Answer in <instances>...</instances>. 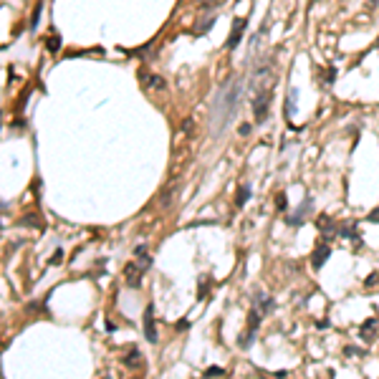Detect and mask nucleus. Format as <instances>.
I'll use <instances>...</instances> for the list:
<instances>
[{
	"instance_id": "obj_1",
	"label": "nucleus",
	"mask_w": 379,
	"mask_h": 379,
	"mask_svg": "<svg viewBox=\"0 0 379 379\" xmlns=\"http://www.w3.org/2000/svg\"><path fill=\"white\" fill-rule=\"evenodd\" d=\"M240 96H243V79H238V76H233V79L217 91V96L212 101V117H210V124H212L215 134H222V129L230 124V119L235 117V109L240 104Z\"/></svg>"
},
{
	"instance_id": "obj_2",
	"label": "nucleus",
	"mask_w": 379,
	"mask_h": 379,
	"mask_svg": "<svg viewBox=\"0 0 379 379\" xmlns=\"http://www.w3.org/2000/svg\"><path fill=\"white\" fill-rule=\"evenodd\" d=\"M271 99H273V89L271 86H260L255 99H253V117L258 124H263L268 119V111H271Z\"/></svg>"
},
{
	"instance_id": "obj_3",
	"label": "nucleus",
	"mask_w": 379,
	"mask_h": 379,
	"mask_svg": "<svg viewBox=\"0 0 379 379\" xmlns=\"http://www.w3.org/2000/svg\"><path fill=\"white\" fill-rule=\"evenodd\" d=\"M314 210V197L311 195H306V197H303V202L296 207V212H286V225L288 227H301L303 222H306V217H309V212Z\"/></svg>"
},
{
	"instance_id": "obj_4",
	"label": "nucleus",
	"mask_w": 379,
	"mask_h": 379,
	"mask_svg": "<svg viewBox=\"0 0 379 379\" xmlns=\"http://www.w3.org/2000/svg\"><path fill=\"white\" fill-rule=\"evenodd\" d=\"M245 28H248V20L245 18H238V20H233V28H230V35H227V51H233V48H238V43L243 41V35H245Z\"/></svg>"
},
{
	"instance_id": "obj_5",
	"label": "nucleus",
	"mask_w": 379,
	"mask_h": 379,
	"mask_svg": "<svg viewBox=\"0 0 379 379\" xmlns=\"http://www.w3.org/2000/svg\"><path fill=\"white\" fill-rule=\"evenodd\" d=\"M316 227H319V233L324 235V243H329V240L336 238V227L339 225H334V220L329 215H319L316 217Z\"/></svg>"
},
{
	"instance_id": "obj_6",
	"label": "nucleus",
	"mask_w": 379,
	"mask_h": 379,
	"mask_svg": "<svg viewBox=\"0 0 379 379\" xmlns=\"http://www.w3.org/2000/svg\"><path fill=\"white\" fill-rule=\"evenodd\" d=\"M331 253H334V250H331V245H329V243H319V245H316V250L311 253V268H314V271H319L321 265L331 258Z\"/></svg>"
},
{
	"instance_id": "obj_7",
	"label": "nucleus",
	"mask_w": 379,
	"mask_h": 379,
	"mask_svg": "<svg viewBox=\"0 0 379 379\" xmlns=\"http://www.w3.org/2000/svg\"><path fill=\"white\" fill-rule=\"evenodd\" d=\"M255 309L260 311V316L273 314V311H276V298L268 296V293H263V291H258V293H255Z\"/></svg>"
},
{
	"instance_id": "obj_8",
	"label": "nucleus",
	"mask_w": 379,
	"mask_h": 379,
	"mask_svg": "<svg viewBox=\"0 0 379 379\" xmlns=\"http://www.w3.org/2000/svg\"><path fill=\"white\" fill-rule=\"evenodd\" d=\"M144 336L149 344H157V326H155V309L147 306L144 311Z\"/></svg>"
},
{
	"instance_id": "obj_9",
	"label": "nucleus",
	"mask_w": 379,
	"mask_h": 379,
	"mask_svg": "<svg viewBox=\"0 0 379 379\" xmlns=\"http://www.w3.org/2000/svg\"><path fill=\"white\" fill-rule=\"evenodd\" d=\"M377 331H379V319H367L359 326V339L367 341V344H372V341L377 339Z\"/></svg>"
},
{
	"instance_id": "obj_10",
	"label": "nucleus",
	"mask_w": 379,
	"mask_h": 379,
	"mask_svg": "<svg viewBox=\"0 0 379 379\" xmlns=\"http://www.w3.org/2000/svg\"><path fill=\"white\" fill-rule=\"evenodd\" d=\"M147 271L142 268V265L139 263H129L127 265V283L132 286V288H137L139 283H142V276H144Z\"/></svg>"
},
{
	"instance_id": "obj_11",
	"label": "nucleus",
	"mask_w": 379,
	"mask_h": 379,
	"mask_svg": "<svg viewBox=\"0 0 379 379\" xmlns=\"http://www.w3.org/2000/svg\"><path fill=\"white\" fill-rule=\"evenodd\" d=\"M142 84L147 86V89H157V91H165L167 89V81L162 79V76H157V73H142Z\"/></svg>"
},
{
	"instance_id": "obj_12",
	"label": "nucleus",
	"mask_w": 379,
	"mask_h": 379,
	"mask_svg": "<svg viewBox=\"0 0 379 379\" xmlns=\"http://www.w3.org/2000/svg\"><path fill=\"white\" fill-rule=\"evenodd\" d=\"M336 235L344 238V240H359V230L354 222H347V225H339L336 227Z\"/></svg>"
},
{
	"instance_id": "obj_13",
	"label": "nucleus",
	"mask_w": 379,
	"mask_h": 379,
	"mask_svg": "<svg viewBox=\"0 0 379 379\" xmlns=\"http://www.w3.org/2000/svg\"><path fill=\"white\" fill-rule=\"evenodd\" d=\"M255 336H258V329H250V326H248V329L238 336V347H240V349H250L253 341H255Z\"/></svg>"
},
{
	"instance_id": "obj_14",
	"label": "nucleus",
	"mask_w": 379,
	"mask_h": 379,
	"mask_svg": "<svg viewBox=\"0 0 379 379\" xmlns=\"http://www.w3.org/2000/svg\"><path fill=\"white\" fill-rule=\"evenodd\" d=\"M253 197V190H250V185H243V187H238V195H235V205L238 207H243L248 200Z\"/></svg>"
},
{
	"instance_id": "obj_15",
	"label": "nucleus",
	"mask_w": 379,
	"mask_h": 379,
	"mask_svg": "<svg viewBox=\"0 0 379 379\" xmlns=\"http://www.w3.org/2000/svg\"><path fill=\"white\" fill-rule=\"evenodd\" d=\"M127 367H137V364H142V354H139V349H132L124 359H122Z\"/></svg>"
},
{
	"instance_id": "obj_16",
	"label": "nucleus",
	"mask_w": 379,
	"mask_h": 379,
	"mask_svg": "<svg viewBox=\"0 0 379 379\" xmlns=\"http://www.w3.org/2000/svg\"><path fill=\"white\" fill-rule=\"evenodd\" d=\"M293 104H296V89H291V91H288V96H286V111H283V114H286V119H291V117H293Z\"/></svg>"
},
{
	"instance_id": "obj_17",
	"label": "nucleus",
	"mask_w": 379,
	"mask_h": 379,
	"mask_svg": "<svg viewBox=\"0 0 379 379\" xmlns=\"http://www.w3.org/2000/svg\"><path fill=\"white\" fill-rule=\"evenodd\" d=\"M334 79H336V68H334V66H326V68L321 71V81H324L326 86H331Z\"/></svg>"
},
{
	"instance_id": "obj_18",
	"label": "nucleus",
	"mask_w": 379,
	"mask_h": 379,
	"mask_svg": "<svg viewBox=\"0 0 379 379\" xmlns=\"http://www.w3.org/2000/svg\"><path fill=\"white\" fill-rule=\"evenodd\" d=\"M276 210L283 212V215L288 212V195H286V192H278V197H276Z\"/></svg>"
},
{
	"instance_id": "obj_19",
	"label": "nucleus",
	"mask_w": 379,
	"mask_h": 379,
	"mask_svg": "<svg viewBox=\"0 0 379 379\" xmlns=\"http://www.w3.org/2000/svg\"><path fill=\"white\" fill-rule=\"evenodd\" d=\"M260 319H263V316L258 314V309H250V311H248V326H250V329H258V326H260Z\"/></svg>"
},
{
	"instance_id": "obj_20",
	"label": "nucleus",
	"mask_w": 379,
	"mask_h": 379,
	"mask_svg": "<svg viewBox=\"0 0 379 379\" xmlns=\"http://www.w3.org/2000/svg\"><path fill=\"white\" fill-rule=\"evenodd\" d=\"M205 377H207V379H215V377L220 379V377H225V369H222V367H210V369L205 372Z\"/></svg>"
},
{
	"instance_id": "obj_21",
	"label": "nucleus",
	"mask_w": 379,
	"mask_h": 379,
	"mask_svg": "<svg viewBox=\"0 0 379 379\" xmlns=\"http://www.w3.org/2000/svg\"><path fill=\"white\" fill-rule=\"evenodd\" d=\"M207 283H210V278H207V276H202V278H200V298H205V296H207Z\"/></svg>"
},
{
	"instance_id": "obj_22",
	"label": "nucleus",
	"mask_w": 379,
	"mask_h": 379,
	"mask_svg": "<svg viewBox=\"0 0 379 379\" xmlns=\"http://www.w3.org/2000/svg\"><path fill=\"white\" fill-rule=\"evenodd\" d=\"M344 354H347V357H357V354L362 357L364 352H362V349H357V347H347V349H344Z\"/></svg>"
},
{
	"instance_id": "obj_23",
	"label": "nucleus",
	"mask_w": 379,
	"mask_h": 379,
	"mask_svg": "<svg viewBox=\"0 0 379 379\" xmlns=\"http://www.w3.org/2000/svg\"><path fill=\"white\" fill-rule=\"evenodd\" d=\"M367 220H369V222H374V225H377V222H379V207H377V210H372V212H369V215H367Z\"/></svg>"
},
{
	"instance_id": "obj_24",
	"label": "nucleus",
	"mask_w": 379,
	"mask_h": 379,
	"mask_svg": "<svg viewBox=\"0 0 379 379\" xmlns=\"http://www.w3.org/2000/svg\"><path fill=\"white\" fill-rule=\"evenodd\" d=\"M374 283H379V273H372V276L364 281V286H374Z\"/></svg>"
},
{
	"instance_id": "obj_25",
	"label": "nucleus",
	"mask_w": 379,
	"mask_h": 379,
	"mask_svg": "<svg viewBox=\"0 0 379 379\" xmlns=\"http://www.w3.org/2000/svg\"><path fill=\"white\" fill-rule=\"evenodd\" d=\"M250 132H253V127H250V124H240V134H243V137H248Z\"/></svg>"
},
{
	"instance_id": "obj_26",
	"label": "nucleus",
	"mask_w": 379,
	"mask_h": 379,
	"mask_svg": "<svg viewBox=\"0 0 379 379\" xmlns=\"http://www.w3.org/2000/svg\"><path fill=\"white\" fill-rule=\"evenodd\" d=\"M273 379H286V372H283V369H278V372H273Z\"/></svg>"
}]
</instances>
